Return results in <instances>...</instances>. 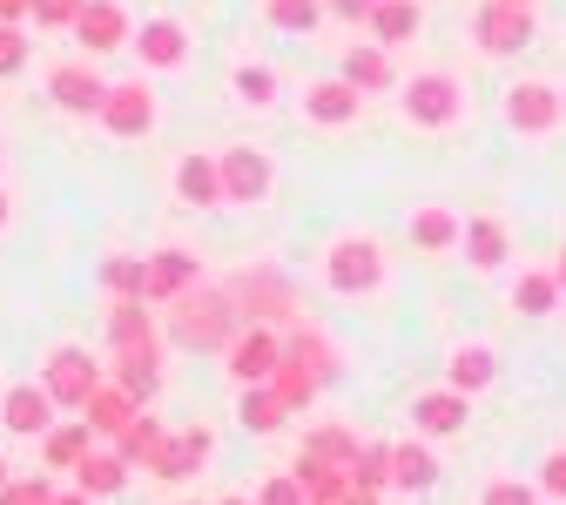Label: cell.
Wrapping results in <instances>:
<instances>
[{
	"label": "cell",
	"mask_w": 566,
	"mask_h": 505,
	"mask_svg": "<svg viewBox=\"0 0 566 505\" xmlns=\"http://www.w3.org/2000/svg\"><path fill=\"white\" fill-rule=\"evenodd\" d=\"M237 297H217V291H182L169 297V337L182 350H223L237 337Z\"/></svg>",
	"instance_id": "1"
},
{
	"label": "cell",
	"mask_w": 566,
	"mask_h": 505,
	"mask_svg": "<svg viewBox=\"0 0 566 505\" xmlns=\"http://www.w3.org/2000/svg\"><path fill=\"white\" fill-rule=\"evenodd\" d=\"M324 276H331V291L358 297V291H378V283H385V256H378V243H371V236H344V243L331 250Z\"/></svg>",
	"instance_id": "2"
},
{
	"label": "cell",
	"mask_w": 566,
	"mask_h": 505,
	"mask_svg": "<svg viewBox=\"0 0 566 505\" xmlns=\"http://www.w3.org/2000/svg\"><path fill=\"white\" fill-rule=\"evenodd\" d=\"M95 385H102V371H95V357H88V350H75V344H61V350L48 357V378H41V391H48L54 404H67V411H82Z\"/></svg>",
	"instance_id": "3"
},
{
	"label": "cell",
	"mask_w": 566,
	"mask_h": 505,
	"mask_svg": "<svg viewBox=\"0 0 566 505\" xmlns=\"http://www.w3.org/2000/svg\"><path fill=\"white\" fill-rule=\"evenodd\" d=\"M459 108H465V95H459L452 75H411V88H405V115H411L418 128H452Z\"/></svg>",
	"instance_id": "4"
},
{
	"label": "cell",
	"mask_w": 566,
	"mask_h": 505,
	"mask_svg": "<svg viewBox=\"0 0 566 505\" xmlns=\"http://www.w3.org/2000/svg\"><path fill=\"white\" fill-rule=\"evenodd\" d=\"M472 34H479V48H485V54H520V48L533 41V8H506V0H485L479 21H472Z\"/></svg>",
	"instance_id": "5"
},
{
	"label": "cell",
	"mask_w": 566,
	"mask_h": 505,
	"mask_svg": "<svg viewBox=\"0 0 566 505\" xmlns=\"http://www.w3.org/2000/svg\"><path fill=\"white\" fill-rule=\"evenodd\" d=\"M102 122H108V135H149L156 128V95L142 82H115L102 95Z\"/></svg>",
	"instance_id": "6"
},
{
	"label": "cell",
	"mask_w": 566,
	"mask_h": 505,
	"mask_svg": "<svg viewBox=\"0 0 566 505\" xmlns=\"http://www.w3.org/2000/svg\"><path fill=\"white\" fill-rule=\"evenodd\" d=\"M223 350H230V378H237V385H263V378L276 371V357H283V344H276V337H270L263 324L237 330V337H230Z\"/></svg>",
	"instance_id": "7"
},
{
	"label": "cell",
	"mask_w": 566,
	"mask_h": 505,
	"mask_svg": "<svg viewBox=\"0 0 566 505\" xmlns=\"http://www.w3.org/2000/svg\"><path fill=\"white\" fill-rule=\"evenodd\" d=\"M217 176H223V202H263V196H270V156H263V149H230V156H217Z\"/></svg>",
	"instance_id": "8"
},
{
	"label": "cell",
	"mask_w": 566,
	"mask_h": 505,
	"mask_svg": "<svg viewBox=\"0 0 566 505\" xmlns=\"http://www.w3.org/2000/svg\"><path fill=\"white\" fill-rule=\"evenodd\" d=\"M209 452H217V439H209L202 424H189V431H169V445H163V459H156L149 472L169 478V485H182V478H196V472L209 465Z\"/></svg>",
	"instance_id": "9"
},
{
	"label": "cell",
	"mask_w": 566,
	"mask_h": 505,
	"mask_svg": "<svg viewBox=\"0 0 566 505\" xmlns=\"http://www.w3.org/2000/svg\"><path fill=\"white\" fill-rule=\"evenodd\" d=\"M506 122H513L520 135H546V128L559 122V88H546V82L506 88Z\"/></svg>",
	"instance_id": "10"
},
{
	"label": "cell",
	"mask_w": 566,
	"mask_h": 505,
	"mask_svg": "<svg viewBox=\"0 0 566 505\" xmlns=\"http://www.w3.org/2000/svg\"><path fill=\"white\" fill-rule=\"evenodd\" d=\"M465 418H472V404L446 385V391H424V398H411V424L424 431V439H452V431H465Z\"/></svg>",
	"instance_id": "11"
},
{
	"label": "cell",
	"mask_w": 566,
	"mask_h": 505,
	"mask_svg": "<svg viewBox=\"0 0 566 505\" xmlns=\"http://www.w3.org/2000/svg\"><path fill=\"white\" fill-rule=\"evenodd\" d=\"M115 357H122V365H115V385H122L135 404H149V398L163 391V371H156L163 350H156V337H149V344H122Z\"/></svg>",
	"instance_id": "12"
},
{
	"label": "cell",
	"mask_w": 566,
	"mask_h": 505,
	"mask_svg": "<svg viewBox=\"0 0 566 505\" xmlns=\"http://www.w3.org/2000/svg\"><path fill=\"white\" fill-rule=\"evenodd\" d=\"M48 95H54L67 115H102L108 82L95 75V67H54V75H48Z\"/></svg>",
	"instance_id": "13"
},
{
	"label": "cell",
	"mask_w": 566,
	"mask_h": 505,
	"mask_svg": "<svg viewBox=\"0 0 566 505\" xmlns=\"http://www.w3.org/2000/svg\"><path fill=\"white\" fill-rule=\"evenodd\" d=\"M196 256L189 250H156L149 256V291H142V297H149V304H169V297H182V291H196Z\"/></svg>",
	"instance_id": "14"
},
{
	"label": "cell",
	"mask_w": 566,
	"mask_h": 505,
	"mask_svg": "<svg viewBox=\"0 0 566 505\" xmlns=\"http://www.w3.org/2000/svg\"><path fill=\"white\" fill-rule=\"evenodd\" d=\"M0 424H8L14 439H34V431H48V424H54V398H48L41 385H14V391H8V404H0Z\"/></svg>",
	"instance_id": "15"
},
{
	"label": "cell",
	"mask_w": 566,
	"mask_h": 505,
	"mask_svg": "<svg viewBox=\"0 0 566 505\" xmlns=\"http://www.w3.org/2000/svg\"><path fill=\"white\" fill-rule=\"evenodd\" d=\"M75 34L88 41V54H108V48H128V14L115 8V0H88V8L75 14Z\"/></svg>",
	"instance_id": "16"
},
{
	"label": "cell",
	"mask_w": 566,
	"mask_h": 505,
	"mask_svg": "<svg viewBox=\"0 0 566 505\" xmlns=\"http://www.w3.org/2000/svg\"><path fill=\"white\" fill-rule=\"evenodd\" d=\"M135 411H142V404H135L122 385H95V391H88V404H82V424L95 431V439H122V424H128Z\"/></svg>",
	"instance_id": "17"
},
{
	"label": "cell",
	"mask_w": 566,
	"mask_h": 505,
	"mask_svg": "<svg viewBox=\"0 0 566 505\" xmlns=\"http://www.w3.org/2000/svg\"><path fill=\"white\" fill-rule=\"evenodd\" d=\"M163 445H169V424H163V418H149V411H135V418L122 424V439H115V452H122L128 465H142V472L163 459Z\"/></svg>",
	"instance_id": "18"
},
{
	"label": "cell",
	"mask_w": 566,
	"mask_h": 505,
	"mask_svg": "<svg viewBox=\"0 0 566 505\" xmlns=\"http://www.w3.org/2000/svg\"><path fill=\"white\" fill-rule=\"evenodd\" d=\"M358 88L350 82H317L311 95H304V108H311V122H324V128H344V122H358Z\"/></svg>",
	"instance_id": "19"
},
{
	"label": "cell",
	"mask_w": 566,
	"mask_h": 505,
	"mask_svg": "<svg viewBox=\"0 0 566 505\" xmlns=\"http://www.w3.org/2000/svg\"><path fill=\"white\" fill-rule=\"evenodd\" d=\"M446 378H452V391H459V398H472V391H485L492 378H500V357H492L485 344H465V350H452Z\"/></svg>",
	"instance_id": "20"
},
{
	"label": "cell",
	"mask_w": 566,
	"mask_h": 505,
	"mask_svg": "<svg viewBox=\"0 0 566 505\" xmlns=\"http://www.w3.org/2000/svg\"><path fill=\"white\" fill-rule=\"evenodd\" d=\"M41 452H48V465H54V472H75V465L95 452V431H88L82 418H67V424H54L48 439H41Z\"/></svg>",
	"instance_id": "21"
},
{
	"label": "cell",
	"mask_w": 566,
	"mask_h": 505,
	"mask_svg": "<svg viewBox=\"0 0 566 505\" xmlns=\"http://www.w3.org/2000/svg\"><path fill=\"white\" fill-rule=\"evenodd\" d=\"M176 189H182V202H196V209H217V202H223L217 156H182V169H176Z\"/></svg>",
	"instance_id": "22"
},
{
	"label": "cell",
	"mask_w": 566,
	"mask_h": 505,
	"mask_svg": "<svg viewBox=\"0 0 566 505\" xmlns=\"http://www.w3.org/2000/svg\"><path fill=\"white\" fill-rule=\"evenodd\" d=\"M135 48H142V61H149V67H182V54H189V34H182L176 21H142Z\"/></svg>",
	"instance_id": "23"
},
{
	"label": "cell",
	"mask_w": 566,
	"mask_h": 505,
	"mask_svg": "<svg viewBox=\"0 0 566 505\" xmlns=\"http://www.w3.org/2000/svg\"><path fill=\"white\" fill-rule=\"evenodd\" d=\"M128 485V459L122 452H88L82 465H75V492H88V498H108V492H122Z\"/></svg>",
	"instance_id": "24"
},
{
	"label": "cell",
	"mask_w": 566,
	"mask_h": 505,
	"mask_svg": "<svg viewBox=\"0 0 566 505\" xmlns=\"http://www.w3.org/2000/svg\"><path fill=\"white\" fill-rule=\"evenodd\" d=\"M297 485H304V498L311 505H337L344 492H350V478H344V465H324V459H311V452H297Z\"/></svg>",
	"instance_id": "25"
},
{
	"label": "cell",
	"mask_w": 566,
	"mask_h": 505,
	"mask_svg": "<svg viewBox=\"0 0 566 505\" xmlns=\"http://www.w3.org/2000/svg\"><path fill=\"white\" fill-rule=\"evenodd\" d=\"M344 82L358 88V95H385L391 88V54L371 41V48H350V61H344Z\"/></svg>",
	"instance_id": "26"
},
{
	"label": "cell",
	"mask_w": 566,
	"mask_h": 505,
	"mask_svg": "<svg viewBox=\"0 0 566 505\" xmlns=\"http://www.w3.org/2000/svg\"><path fill=\"white\" fill-rule=\"evenodd\" d=\"M459 236H465V256H472L479 270H500V263H506V223H500V215H472Z\"/></svg>",
	"instance_id": "27"
},
{
	"label": "cell",
	"mask_w": 566,
	"mask_h": 505,
	"mask_svg": "<svg viewBox=\"0 0 566 505\" xmlns=\"http://www.w3.org/2000/svg\"><path fill=\"white\" fill-rule=\"evenodd\" d=\"M418 0H378L371 8V34H378V48H398V41H411L418 34Z\"/></svg>",
	"instance_id": "28"
},
{
	"label": "cell",
	"mask_w": 566,
	"mask_h": 505,
	"mask_svg": "<svg viewBox=\"0 0 566 505\" xmlns=\"http://www.w3.org/2000/svg\"><path fill=\"white\" fill-rule=\"evenodd\" d=\"M459 230H465V223H459L452 209H418V215H411V243H418L424 256L452 250V243H459Z\"/></svg>",
	"instance_id": "29"
},
{
	"label": "cell",
	"mask_w": 566,
	"mask_h": 505,
	"mask_svg": "<svg viewBox=\"0 0 566 505\" xmlns=\"http://www.w3.org/2000/svg\"><path fill=\"white\" fill-rule=\"evenodd\" d=\"M263 385H270V391L283 398V411H304V404L317 398V378H311V371L297 365V357H276V371H270Z\"/></svg>",
	"instance_id": "30"
},
{
	"label": "cell",
	"mask_w": 566,
	"mask_h": 505,
	"mask_svg": "<svg viewBox=\"0 0 566 505\" xmlns=\"http://www.w3.org/2000/svg\"><path fill=\"white\" fill-rule=\"evenodd\" d=\"M108 337H115V350H122V344H149V337H156V317L142 311V297H115V311H108Z\"/></svg>",
	"instance_id": "31"
},
{
	"label": "cell",
	"mask_w": 566,
	"mask_h": 505,
	"mask_svg": "<svg viewBox=\"0 0 566 505\" xmlns=\"http://www.w3.org/2000/svg\"><path fill=\"white\" fill-rule=\"evenodd\" d=\"M283 357H297V365H304V371H311L317 385H331V378H337V350H331V344H324L317 330H297L291 344H283Z\"/></svg>",
	"instance_id": "32"
},
{
	"label": "cell",
	"mask_w": 566,
	"mask_h": 505,
	"mask_svg": "<svg viewBox=\"0 0 566 505\" xmlns=\"http://www.w3.org/2000/svg\"><path fill=\"white\" fill-rule=\"evenodd\" d=\"M432 478H439V465H432V452H424V445H391V485L424 492Z\"/></svg>",
	"instance_id": "33"
},
{
	"label": "cell",
	"mask_w": 566,
	"mask_h": 505,
	"mask_svg": "<svg viewBox=\"0 0 566 505\" xmlns=\"http://www.w3.org/2000/svg\"><path fill=\"white\" fill-rule=\"evenodd\" d=\"M344 478L358 492H385L391 485V445H358V459L344 465Z\"/></svg>",
	"instance_id": "34"
},
{
	"label": "cell",
	"mask_w": 566,
	"mask_h": 505,
	"mask_svg": "<svg viewBox=\"0 0 566 505\" xmlns=\"http://www.w3.org/2000/svg\"><path fill=\"white\" fill-rule=\"evenodd\" d=\"M237 418H243L250 431H276V424L291 418V411H283V398H276L270 385H243V404H237Z\"/></svg>",
	"instance_id": "35"
},
{
	"label": "cell",
	"mask_w": 566,
	"mask_h": 505,
	"mask_svg": "<svg viewBox=\"0 0 566 505\" xmlns=\"http://www.w3.org/2000/svg\"><path fill=\"white\" fill-rule=\"evenodd\" d=\"M102 283H108L115 297H142V291H149V256H108ZM142 304H149V297H142Z\"/></svg>",
	"instance_id": "36"
},
{
	"label": "cell",
	"mask_w": 566,
	"mask_h": 505,
	"mask_svg": "<svg viewBox=\"0 0 566 505\" xmlns=\"http://www.w3.org/2000/svg\"><path fill=\"white\" fill-rule=\"evenodd\" d=\"M304 452H311V459H324V465H350V459H358V439H350L344 424H317L311 439H304Z\"/></svg>",
	"instance_id": "37"
},
{
	"label": "cell",
	"mask_w": 566,
	"mask_h": 505,
	"mask_svg": "<svg viewBox=\"0 0 566 505\" xmlns=\"http://www.w3.org/2000/svg\"><path fill=\"white\" fill-rule=\"evenodd\" d=\"M317 0H270V28H291V34H311L317 28Z\"/></svg>",
	"instance_id": "38"
},
{
	"label": "cell",
	"mask_w": 566,
	"mask_h": 505,
	"mask_svg": "<svg viewBox=\"0 0 566 505\" xmlns=\"http://www.w3.org/2000/svg\"><path fill=\"white\" fill-rule=\"evenodd\" d=\"M553 297H559V283H553V276H520V291H513V304H520L526 317H546Z\"/></svg>",
	"instance_id": "39"
},
{
	"label": "cell",
	"mask_w": 566,
	"mask_h": 505,
	"mask_svg": "<svg viewBox=\"0 0 566 505\" xmlns=\"http://www.w3.org/2000/svg\"><path fill=\"white\" fill-rule=\"evenodd\" d=\"M237 95L250 108H263V102H276V75H270V67H237Z\"/></svg>",
	"instance_id": "40"
},
{
	"label": "cell",
	"mask_w": 566,
	"mask_h": 505,
	"mask_svg": "<svg viewBox=\"0 0 566 505\" xmlns=\"http://www.w3.org/2000/svg\"><path fill=\"white\" fill-rule=\"evenodd\" d=\"M0 505H54V485L48 478H8L0 485Z\"/></svg>",
	"instance_id": "41"
},
{
	"label": "cell",
	"mask_w": 566,
	"mask_h": 505,
	"mask_svg": "<svg viewBox=\"0 0 566 505\" xmlns=\"http://www.w3.org/2000/svg\"><path fill=\"white\" fill-rule=\"evenodd\" d=\"M88 0H34V28H75Z\"/></svg>",
	"instance_id": "42"
},
{
	"label": "cell",
	"mask_w": 566,
	"mask_h": 505,
	"mask_svg": "<svg viewBox=\"0 0 566 505\" xmlns=\"http://www.w3.org/2000/svg\"><path fill=\"white\" fill-rule=\"evenodd\" d=\"M479 505H539V492H533V485H520V478H492Z\"/></svg>",
	"instance_id": "43"
},
{
	"label": "cell",
	"mask_w": 566,
	"mask_h": 505,
	"mask_svg": "<svg viewBox=\"0 0 566 505\" xmlns=\"http://www.w3.org/2000/svg\"><path fill=\"white\" fill-rule=\"evenodd\" d=\"M256 505H311V498H304V485H297V472H276V478L263 485V498H256Z\"/></svg>",
	"instance_id": "44"
},
{
	"label": "cell",
	"mask_w": 566,
	"mask_h": 505,
	"mask_svg": "<svg viewBox=\"0 0 566 505\" xmlns=\"http://www.w3.org/2000/svg\"><path fill=\"white\" fill-rule=\"evenodd\" d=\"M21 61H28V34L14 21H0V75H14Z\"/></svg>",
	"instance_id": "45"
},
{
	"label": "cell",
	"mask_w": 566,
	"mask_h": 505,
	"mask_svg": "<svg viewBox=\"0 0 566 505\" xmlns=\"http://www.w3.org/2000/svg\"><path fill=\"white\" fill-rule=\"evenodd\" d=\"M539 492H553V498H566V452H553V459L539 465Z\"/></svg>",
	"instance_id": "46"
},
{
	"label": "cell",
	"mask_w": 566,
	"mask_h": 505,
	"mask_svg": "<svg viewBox=\"0 0 566 505\" xmlns=\"http://www.w3.org/2000/svg\"><path fill=\"white\" fill-rule=\"evenodd\" d=\"M371 8L378 0H331V14H344V21H371Z\"/></svg>",
	"instance_id": "47"
},
{
	"label": "cell",
	"mask_w": 566,
	"mask_h": 505,
	"mask_svg": "<svg viewBox=\"0 0 566 505\" xmlns=\"http://www.w3.org/2000/svg\"><path fill=\"white\" fill-rule=\"evenodd\" d=\"M28 14H34V0H0V21H14V28H21Z\"/></svg>",
	"instance_id": "48"
},
{
	"label": "cell",
	"mask_w": 566,
	"mask_h": 505,
	"mask_svg": "<svg viewBox=\"0 0 566 505\" xmlns=\"http://www.w3.org/2000/svg\"><path fill=\"white\" fill-rule=\"evenodd\" d=\"M337 505H378V492H358V485H350V492H344Z\"/></svg>",
	"instance_id": "49"
},
{
	"label": "cell",
	"mask_w": 566,
	"mask_h": 505,
	"mask_svg": "<svg viewBox=\"0 0 566 505\" xmlns=\"http://www.w3.org/2000/svg\"><path fill=\"white\" fill-rule=\"evenodd\" d=\"M54 505H95L88 492H54Z\"/></svg>",
	"instance_id": "50"
},
{
	"label": "cell",
	"mask_w": 566,
	"mask_h": 505,
	"mask_svg": "<svg viewBox=\"0 0 566 505\" xmlns=\"http://www.w3.org/2000/svg\"><path fill=\"white\" fill-rule=\"evenodd\" d=\"M553 283H559V291H566V250H559V263H553Z\"/></svg>",
	"instance_id": "51"
},
{
	"label": "cell",
	"mask_w": 566,
	"mask_h": 505,
	"mask_svg": "<svg viewBox=\"0 0 566 505\" xmlns=\"http://www.w3.org/2000/svg\"><path fill=\"white\" fill-rule=\"evenodd\" d=\"M8 215H14V209H8V196H0V230H8Z\"/></svg>",
	"instance_id": "52"
},
{
	"label": "cell",
	"mask_w": 566,
	"mask_h": 505,
	"mask_svg": "<svg viewBox=\"0 0 566 505\" xmlns=\"http://www.w3.org/2000/svg\"><path fill=\"white\" fill-rule=\"evenodd\" d=\"M8 478H14V472H8V459H0V485H8Z\"/></svg>",
	"instance_id": "53"
},
{
	"label": "cell",
	"mask_w": 566,
	"mask_h": 505,
	"mask_svg": "<svg viewBox=\"0 0 566 505\" xmlns=\"http://www.w3.org/2000/svg\"><path fill=\"white\" fill-rule=\"evenodd\" d=\"M506 8H533V0H506Z\"/></svg>",
	"instance_id": "54"
},
{
	"label": "cell",
	"mask_w": 566,
	"mask_h": 505,
	"mask_svg": "<svg viewBox=\"0 0 566 505\" xmlns=\"http://www.w3.org/2000/svg\"><path fill=\"white\" fill-rule=\"evenodd\" d=\"M559 115H566V88H559Z\"/></svg>",
	"instance_id": "55"
},
{
	"label": "cell",
	"mask_w": 566,
	"mask_h": 505,
	"mask_svg": "<svg viewBox=\"0 0 566 505\" xmlns=\"http://www.w3.org/2000/svg\"><path fill=\"white\" fill-rule=\"evenodd\" d=\"M223 505H250V498H223Z\"/></svg>",
	"instance_id": "56"
}]
</instances>
